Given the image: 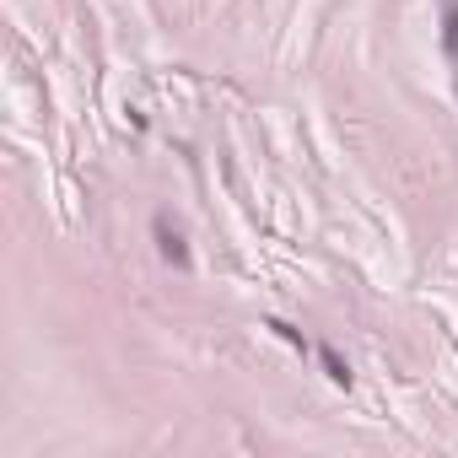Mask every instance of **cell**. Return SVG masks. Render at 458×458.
<instances>
[{"label":"cell","mask_w":458,"mask_h":458,"mask_svg":"<svg viewBox=\"0 0 458 458\" xmlns=\"http://www.w3.org/2000/svg\"><path fill=\"white\" fill-rule=\"evenodd\" d=\"M442 49L453 60V81H458V0H447V6H442Z\"/></svg>","instance_id":"obj_2"},{"label":"cell","mask_w":458,"mask_h":458,"mask_svg":"<svg viewBox=\"0 0 458 458\" xmlns=\"http://www.w3.org/2000/svg\"><path fill=\"white\" fill-rule=\"evenodd\" d=\"M318 361H324V372H329V383H335V388H351V361H340V351H335V345H318Z\"/></svg>","instance_id":"obj_3"},{"label":"cell","mask_w":458,"mask_h":458,"mask_svg":"<svg viewBox=\"0 0 458 458\" xmlns=\"http://www.w3.org/2000/svg\"><path fill=\"white\" fill-rule=\"evenodd\" d=\"M157 249H162V259H167V265L189 270V249H183V233H178V226H167V216H157Z\"/></svg>","instance_id":"obj_1"}]
</instances>
